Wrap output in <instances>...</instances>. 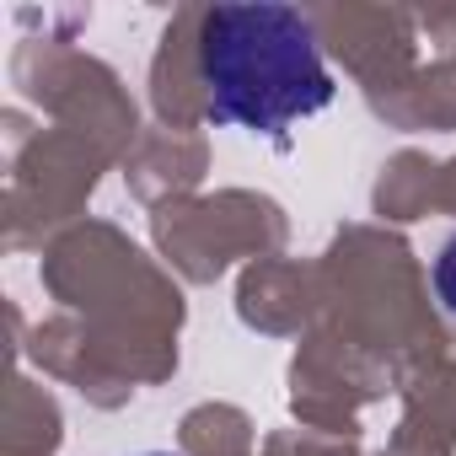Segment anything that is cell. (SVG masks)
I'll return each instance as SVG.
<instances>
[{
  "label": "cell",
  "instance_id": "1",
  "mask_svg": "<svg viewBox=\"0 0 456 456\" xmlns=\"http://www.w3.org/2000/svg\"><path fill=\"white\" fill-rule=\"evenodd\" d=\"M204 113L215 124L285 134L333 102L317 33L296 6H215L199 33Z\"/></svg>",
  "mask_w": 456,
  "mask_h": 456
},
{
  "label": "cell",
  "instance_id": "2",
  "mask_svg": "<svg viewBox=\"0 0 456 456\" xmlns=\"http://www.w3.org/2000/svg\"><path fill=\"white\" fill-rule=\"evenodd\" d=\"M435 296L445 301V312L456 317V237L440 248V258H435Z\"/></svg>",
  "mask_w": 456,
  "mask_h": 456
},
{
  "label": "cell",
  "instance_id": "3",
  "mask_svg": "<svg viewBox=\"0 0 456 456\" xmlns=\"http://www.w3.org/2000/svg\"><path fill=\"white\" fill-rule=\"evenodd\" d=\"M145 456H172V451H145Z\"/></svg>",
  "mask_w": 456,
  "mask_h": 456
}]
</instances>
